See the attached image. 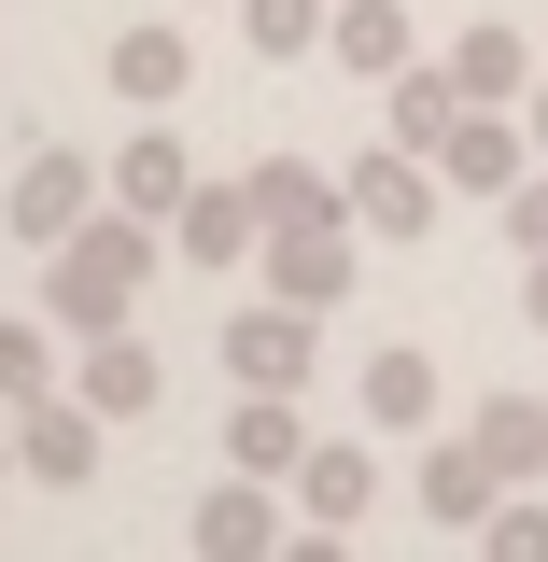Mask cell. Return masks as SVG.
<instances>
[{
    "mask_svg": "<svg viewBox=\"0 0 548 562\" xmlns=\"http://www.w3.org/2000/svg\"><path fill=\"white\" fill-rule=\"evenodd\" d=\"M155 254H169V225H155V211H127V198H99L57 254H43V310H57L70 338H99V324H127V310H141Z\"/></svg>",
    "mask_w": 548,
    "mask_h": 562,
    "instance_id": "cell-1",
    "label": "cell"
},
{
    "mask_svg": "<svg viewBox=\"0 0 548 562\" xmlns=\"http://www.w3.org/2000/svg\"><path fill=\"white\" fill-rule=\"evenodd\" d=\"M268 295H295V310H338L351 295V268H366V225H351V198H324V211H295V225H268Z\"/></svg>",
    "mask_w": 548,
    "mask_h": 562,
    "instance_id": "cell-2",
    "label": "cell"
},
{
    "mask_svg": "<svg viewBox=\"0 0 548 562\" xmlns=\"http://www.w3.org/2000/svg\"><path fill=\"white\" fill-rule=\"evenodd\" d=\"M521 169H535V113L465 99V113H450V140H436V183H450V198H506Z\"/></svg>",
    "mask_w": 548,
    "mask_h": 562,
    "instance_id": "cell-3",
    "label": "cell"
},
{
    "mask_svg": "<svg viewBox=\"0 0 548 562\" xmlns=\"http://www.w3.org/2000/svg\"><path fill=\"white\" fill-rule=\"evenodd\" d=\"M351 225H366V239H436V198H450V183H436V155H409V140H380V155H351Z\"/></svg>",
    "mask_w": 548,
    "mask_h": 562,
    "instance_id": "cell-4",
    "label": "cell"
},
{
    "mask_svg": "<svg viewBox=\"0 0 548 562\" xmlns=\"http://www.w3.org/2000/svg\"><path fill=\"white\" fill-rule=\"evenodd\" d=\"M99 198H113V169H85V140H43V155L14 169V198H0V225L57 254V239H70V225H85V211H99Z\"/></svg>",
    "mask_w": 548,
    "mask_h": 562,
    "instance_id": "cell-5",
    "label": "cell"
},
{
    "mask_svg": "<svg viewBox=\"0 0 548 562\" xmlns=\"http://www.w3.org/2000/svg\"><path fill=\"white\" fill-rule=\"evenodd\" d=\"M310 324H324V310H295V295H254V310H239V324H225V380H239V394H295V380H310Z\"/></svg>",
    "mask_w": 548,
    "mask_h": 562,
    "instance_id": "cell-6",
    "label": "cell"
},
{
    "mask_svg": "<svg viewBox=\"0 0 548 562\" xmlns=\"http://www.w3.org/2000/svg\"><path fill=\"white\" fill-rule=\"evenodd\" d=\"M14 479L85 492V479H99V408H85V394H43V408H14Z\"/></svg>",
    "mask_w": 548,
    "mask_h": 562,
    "instance_id": "cell-7",
    "label": "cell"
},
{
    "mask_svg": "<svg viewBox=\"0 0 548 562\" xmlns=\"http://www.w3.org/2000/svg\"><path fill=\"white\" fill-rule=\"evenodd\" d=\"M366 506H380V450H366V436H310V464H295V520H310V535H351Z\"/></svg>",
    "mask_w": 548,
    "mask_h": 562,
    "instance_id": "cell-8",
    "label": "cell"
},
{
    "mask_svg": "<svg viewBox=\"0 0 548 562\" xmlns=\"http://www.w3.org/2000/svg\"><path fill=\"white\" fill-rule=\"evenodd\" d=\"M169 254H198V268H239V254H268V198H254V183H198V198L169 211Z\"/></svg>",
    "mask_w": 548,
    "mask_h": 562,
    "instance_id": "cell-9",
    "label": "cell"
},
{
    "mask_svg": "<svg viewBox=\"0 0 548 562\" xmlns=\"http://www.w3.org/2000/svg\"><path fill=\"white\" fill-rule=\"evenodd\" d=\"M70 394H85L99 422H141L155 394H169V366H155V351L127 338V324H99V338H85V366H70Z\"/></svg>",
    "mask_w": 548,
    "mask_h": 562,
    "instance_id": "cell-10",
    "label": "cell"
},
{
    "mask_svg": "<svg viewBox=\"0 0 548 562\" xmlns=\"http://www.w3.org/2000/svg\"><path fill=\"white\" fill-rule=\"evenodd\" d=\"M281 535H310V520H281V479H254V464L198 492V549H281Z\"/></svg>",
    "mask_w": 548,
    "mask_h": 562,
    "instance_id": "cell-11",
    "label": "cell"
},
{
    "mask_svg": "<svg viewBox=\"0 0 548 562\" xmlns=\"http://www.w3.org/2000/svg\"><path fill=\"white\" fill-rule=\"evenodd\" d=\"M492 492H506V464H492L479 436H436V450H422V520L479 535V520H492Z\"/></svg>",
    "mask_w": 548,
    "mask_h": 562,
    "instance_id": "cell-12",
    "label": "cell"
},
{
    "mask_svg": "<svg viewBox=\"0 0 548 562\" xmlns=\"http://www.w3.org/2000/svg\"><path fill=\"white\" fill-rule=\"evenodd\" d=\"M183 85H198V43H183L169 14H155V29H113V99H127V113H169Z\"/></svg>",
    "mask_w": 548,
    "mask_h": 562,
    "instance_id": "cell-13",
    "label": "cell"
},
{
    "mask_svg": "<svg viewBox=\"0 0 548 562\" xmlns=\"http://www.w3.org/2000/svg\"><path fill=\"white\" fill-rule=\"evenodd\" d=\"M324 57H338V70H366V85H394V70L422 57L409 0H338V14H324Z\"/></svg>",
    "mask_w": 548,
    "mask_h": 562,
    "instance_id": "cell-14",
    "label": "cell"
},
{
    "mask_svg": "<svg viewBox=\"0 0 548 562\" xmlns=\"http://www.w3.org/2000/svg\"><path fill=\"white\" fill-rule=\"evenodd\" d=\"M225 464H254V479L295 492V464H310V408H295V394H239V408H225Z\"/></svg>",
    "mask_w": 548,
    "mask_h": 562,
    "instance_id": "cell-15",
    "label": "cell"
},
{
    "mask_svg": "<svg viewBox=\"0 0 548 562\" xmlns=\"http://www.w3.org/2000/svg\"><path fill=\"white\" fill-rule=\"evenodd\" d=\"M113 198H127V211H155V225L198 198V155H183V127H127V155H113Z\"/></svg>",
    "mask_w": 548,
    "mask_h": 562,
    "instance_id": "cell-16",
    "label": "cell"
},
{
    "mask_svg": "<svg viewBox=\"0 0 548 562\" xmlns=\"http://www.w3.org/2000/svg\"><path fill=\"white\" fill-rule=\"evenodd\" d=\"M450 113H465L450 57H409L394 85H380V140H409V155H436V140H450Z\"/></svg>",
    "mask_w": 548,
    "mask_h": 562,
    "instance_id": "cell-17",
    "label": "cell"
},
{
    "mask_svg": "<svg viewBox=\"0 0 548 562\" xmlns=\"http://www.w3.org/2000/svg\"><path fill=\"white\" fill-rule=\"evenodd\" d=\"M450 85H465V99H506V113H521V99H535V43H521L506 14H479V29L450 43Z\"/></svg>",
    "mask_w": 548,
    "mask_h": 562,
    "instance_id": "cell-18",
    "label": "cell"
},
{
    "mask_svg": "<svg viewBox=\"0 0 548 562\" xmlns=\"http://www.w3.org/2000/svg\"><path fill=\"white\" fill-rule=\"evenodd\" d=\"M366 422H380V436H409V422H436V351H422V338L366 351Z\"/></svg>",
    "mask_w": 548,
    "mask_h": 562,
    "instance_id": "cell-19",
    "label": "cell"
},
{
    "mask_svg": "<svg viewBox=\"0 0 548 562\" xmlns=\"http://www.w3.org/2000/svg\"><path fill=\"white\" fill-rule=\"evenodd\" d=\"M57 310H43V324H29V310H0V408H43V394H57Z\"/></svg>",
    "mask_w": 548,
    "mask_h": 562,
    "instance_id": "cell-20",
    "label": "cell"
},
{
    "mask_svg": "<svg viewBox=\"0 0 548 562\" xmlns=\"http://www.w3.org/2000/svg\"><path fill=\"white\" fill-rule=\"evenodd\" d=\"M465 436H479V450L506 464V479H535V464H548V408H535V394H492V408L465 422Z\"/></svg>",
    "mask_w": 548,
    "mask_h": 562,
    "instance_id": "cell-21",
    "label": "cell"
},
{
    "mask_svg": "<svg viewBox=\"0 0 548 562\" xmlns=\"http://www.w3.org/2000/svg\"><path fill=\"white\" fill-rule=\"evenodd\" d=\"M324 14H338V0H239L254 57H310V43H324Z\"/></svg>",
    "mask_w": 548,
    "mask_h": 562,
    "instance_id": "cell-22",
    "label": "cell"
},
{
    "mask_svg": "<svg viewBox=\"0 0 548 562\" xmlns=\"http://www.w3.org/2000/svg\"><path fill=\"white\" fill-rule=\"evenodd\" d=\"M239 183H254V198H268V225H295V211H324V198H338V183H324V169H310V155H254V169H239Z\"/></svg>",
    "mask_w": 548,
    "mask_h": 562,
    "instance_id": "cell-23",
    "label": "cell"
},
{
    "mask_svg": "<svg viewBox=\"0 0 548 562\" xmlns=\"http://www.w3.org/2000/svg\"><path fill=\"white\" fill-rule=\"evenodd\" d=\"M479 535H492L506 562H548V506H535V479H506V492H492V520H479Z\"/></svg>",
    "mask_w": 548,
    "mask_h": 562,
    "instance_id": "cell-24",
    "label": "cell"
},
{
    "mask_svg": "<svg viewBox=\"0 0 548 562\" xmlns=\"http://www.w3.org/2000/svg\"><path fill=\"white\" fill-rule=\"evenodd\" d=\"M506 239H521V254H548V169H521V183H506Z\"/></svg>",
    "mask_w": 548,
    "mask_h": 562,
    "instance_id": "cell-25",
    "label": "cell"
},
{
    "mask_svg": "<svg viewBox=\"0 0 548 562\" xmlns=\"http://www.w3.org/2000/svg\"><path fill=\"white\" fill-rule=\"evenodd\" d=\"M521 310H535V324H548V254H521Z\"/></svg>",
    "mask_w": 548,
    "mask_h": 562,
    "instance_id": "cell-26",
    "label": "cell"
},
{
    "mask_svg": "<svg viewBox=\"0 0 548 562\" xmlns=\"http://www.w3.org/2000/svg\"><path fill=\"white\" fill-rule=\"evenodd\" d=\"M521 113H535V155H548V70H535V99H521Z\"/></svg>",
    "mask_w": 548,
    "mask_h": 562,
    "instance_id": "cell-27",
    "label": "cell"
},
{
    "mask_svg": "<svg viewBox=\"0 0 548 562\" xmlns=\"http://www.w3.org/2000/svg\"><path fill=\"white\" fill-rule=\"evenodd\" d=\"M0 479H14V408H0Z\"/></svg>",
    "mask_w": 548,
    "mask_h": 562,
    "instance_id": "cell-28",
    "label": "cell"
}]
</instances>
